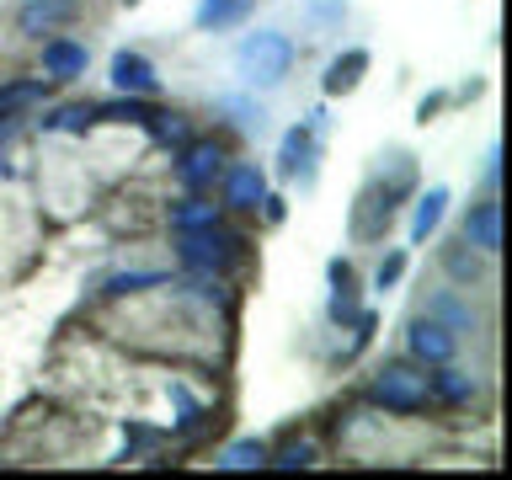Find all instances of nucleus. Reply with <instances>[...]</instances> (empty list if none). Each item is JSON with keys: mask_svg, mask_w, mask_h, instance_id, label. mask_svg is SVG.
Returning a JSON list of instances; mask_svg holds the SVG:
<instances>
[{"mask_svg": "<svg viewBox=\"0 0 512 480\" xmlns=\"http://www.w3.org/2000/svg\"><path fill=\"white\" fill-rule=\"evenodd\" d=\"M38 75H48L54 86H75V80L91 75V43L75 38V32H54V38L38 43Z\"/></svg>", "mask_w": 512, "mask_h": 480, "instance_id": "11", "label": "nucleus"}, {"mask_svg": "<svg viewBox=\"0 0 512 480\" xmlns=\"http://www.w3.org/2000/svg\"><path fill=\"white\" fill-rule=\"evenodd\" d=\"M256 219H262L267 230H278V224L288 219V198H283V192H267V198H262V208H256Z\"/></svg>", "mask_w": 512, "mask_h": 480, "instance_id": "34", "label": "nucleus"}, {"mask_svg": "<svg viewBox=\"0 0 512 480\" xmlns=\"http://www.w3.org/2000/svg\"><path fill=\"white\" fill-rule=\"evenodd\" d=\"M352 342L342 347V352H336V368H347V363H358L363 358V352H368V342H374V331H379V310H368V304H363V310L358 315H352Z\"/></svg>", "mask_w": 512, "mask_h": 480, "instance_id": "30", "label": "nucleus"}, {"mask_svg": "<svg viewBox=\"0 0 512 480\" xmlns=\"http://www.w3.org/2000/svg\"><path fill=\"white\" fill-rule=\"evenodd\" d=\"M171 256L182 272H208V278H235L251 262V235L235 230L230 219L208 224V230H182L171 235Z\"/></svg>", "mask_w": 512, "mask_h": 480, "instance_id": "3", "label": "nucleus"}, {"mask_svg": "<svg viewBox=\"0 0 512 480\" xmlns=\"http://www.w3.org/2000/svg\"><path fill=\"white\" fill-rule=\"evenodd\" d=\"M448 203H454V192H448L443 182H432L427 192H416V198L406 203V208H411V219H406V240H411V246H427V240L443 230Z\"/></svg>", "mask_w": 512, "mask_h": 480, "instance_id": "18", "label": "nucleus"}, {"mask_svg": "<svg viewBox=\"0 0 512 480\" xmlns=\"http://www.w3.org/2000/svg\"><path fill=\"white\" fill-rule=\"evenodd\" d=\"M406 358L422 363V368H438V363H448V358H459V336L448 331V326H438L432 315L416 310V315L406 320Z\"/></svg>", "mask_w": 512, "mask_h": 480, "instance_id": "13", "label": "nucleus"}, {"mask_svg": "<svg viewBox=\"0 0 512 480\" xmlns=\"http://www.w3.org/2000/svg\"><path fill=\"white\" fill-rule=\"evenodd\" d=\"M144 139H150L155 150H166V155H176V150H182V144L192 139V118H187L182 107H160V118L150 123V134H144Z\"/></svg>", "mask_w": 512, "mask_h": 480, "instance_id": "28", "label": "nucleus"}, {"mask_svg": "<svg viewBox=\"0 0 512 480\" xmlns=\"http://www.w3.org/2000/svg\"><path fill=\"white\" fill-rule=\"evenodd\" d=\"M448 107H454V102H448V91H427L422 102H416V123H422V128H427V123H438Z\"/></svg>", "mask_w": 512, "mask_h": 480, "instance_id": "33", "label": "nucleus"}, {"mask_svg": "<svg viewBox=\"0 0 512 480\" xmlns=\"http://www.w3.org/2000/svg\"><path fill=\"white\" fill-rule=\"evenodd\" d=\"M416 310L432 315L438 326H448V331L459 336V342H470V336L486 331V315H480V304L470 299V288H459V283H438V288H427Z\"/></svg>", "mask_w": 512, "mask_h": 480, "instance_id": "9", "label": "nucleus"}, {"mask_svg": "<svg viewBox=\"0 0 512 480\" xmlns=\"http://www.w3.org/2000/svg\"><path fill=\"white\" fill-rule=\"evenodd\" d=\"M363 406H374L379 416H390V422H422V416L432 411L427 368L411 363L406 352H400V358H384L363 384Z\"/></svg>", "mask_w": 512, "mask_h": 480, "instance_id": "1", "label": "nucleus"}, {"mask_svg": "<svg viewBox=\"0 0 512 480\" xmlns=\"http://www.w3.org/2000/svg\"><path fill=\"white\" fill-rule=\"evenodd\" d=\"M219 219H230L219 208L214 192H182L171 208H166V230L171 235H182V230H208V224H219Z\"/></svg>", "mask_w": 512, "mask_h": 480, "instance_id": "25", "label": "nucleus"}, {"mask_svg": "<svg viewBox=\"0 0 512 480\" xmlns=\"http://www.w3.org/2000/svg\"><path fill=\"white\" fill-rule=\"evenodd\" d=\"M80 11H86V0H22L11 16V27H16V38L43 43V38H54V32H70L80 22Z\"/></svg>", "mask_w": 512, "mask_h": 480, "instance_id": "10", "label": "nucleus"}, {"mask_svg": "<svg viewBox=\"0 0 512 480\" xmlns=\"http://www.w3.org/2000/svg\"><path fill=\"white\" fill-rule=\"evenodd\" d=\"M214 470L240 475V470H267V438H235L214 454Z\"/></svg>", "mask_w": 512, "mask_h": 480, "instance_id": "27", "label": "nucleus"}, {"mask_svg": "<svg viewBox=\"0 0 512 480\" xmlns=\"http://www.w3.org/2000/svg\"><path fill=\"white\" fill-rule=\"evenodd\" d=\"M459 240H470L480 256H502V198L496 192H480L459 208Z\"/></svg>", "mask_w": 512, "mask_h": 480, "instance_id": "12", "label": "nucleus"}, {"mask_svg": "<svg viewBox=\"0 0 512 480\" xmlns=\"http://www.w3.org/2000/svg\"><path fill=\"white\" fill-rule=\"evenodd\" d=\"M208 112L224 118L230 128H240V134H251V139H262L272 128V112H267V102L256 91H219L214 102H208Z\"/></svg>", "mask_w": 512, "mask_h": 480, "instance_id": "15", "label": "nucleus"}, {"mask_svg": "<svg viewBox=\"0 0 512 480\" xmlns=\"http://www.w3.org/2000/svg\"><path fill=\"white\" fill-rule=\"evenodd\" d=\"M166 395H171V406H176V416H171V438H176V443H192L198 432H208V422H214V406L192 395L187 379H171Z\"/></svg>", "mask_w": 512, "mask_h": 480, "instance_id": "21", "label": "nucleus"}, {"mask_svg": "<svg viewBox=\"0 0 512 480\" xmlns=\"http://www.w3.org/2000/svg\"><path fill=\"white\" fill-rule=\"evenodd\" d=\"M358 192H368L374 203H384L390 214H400L416 192H422V166H416V155L406 150V144H384V150L374 155V166H368V176H363V187Z\"/></svg>", "mask_w": 512, "mask_h": 480, "instance_id": "4", "label": "nucleus"}, {"mask_svg": "<svg viewBox=\"0 0 512 480\" xmlns=\"http://www.w3.org/2000/svg\"><path fill=\"white\" fill-rule=\"evenodd\" d=\"M251 16H256V0H198L192 6V32L219 38V32H240Z\"/></svg>", "mask_w": 512, "mask_h": 480, "instance_id": "22", "label": "nucleus"}, {"mask_svg": "<svg viewBox=\"0 0 512 480\" xmlns=\"http://www.w3.org/2000/svg\"><path fill=\"white\" fill-rule=\"evenodd\" d=\"M406 272H411V251L406 246H390V251L379 256V267H374V288H379V294H390V288L406 283Z\"/></svg>", "mask_w": 512, "mask_h": 480, "instance_id": "32", "label": "nucleus"}, {"mask_svg": "<svg viewBox=\"0 0 512 480\" xmlns=\"http://www.w3.org/2000/svg\"><path fill=\"white\" fill-rule=\"evenodd\" d=\"M315 464H320V443L310 432L288 427L278 443H267V470H315Z\"/></svg>", "mask_w": 512, "mask_h": 480, "instance_id": "26", "label": "nucleus"}, {"mask_svg": "<svg viewBox=\"0 0 512 480\" xmlns=\"http://www.w3.org/2000/svg\"><path fill=\"white\" fill-rule=\"evenodd\" d=\"M224 166H230V144L214 139V134H192L182 150L171 155V176L182 192H214Z\"/></svg>", "mask_w": 512, "mask_h": 480, "instance_id": "6", "label": "nucleus"}, {"mask_svg": "<svg viewBox=\"0 0 512 480\" xmlns=\"http://www.w3.org/2000/svg\"><path fill=\"white\" fill-rule=\"evenodd\" d=\"M491 262H496V256H480L470 240H459V235L438 246V272H443V283H459V288L491 283Z\"/></svg>", "mask_w": 512, "mask_h": 480, "instance_id": "14", "label": "nucleus"}, {"mask_svg": "<svg viewBox=\"0 0 512 480\" xmlns=\"http://www.w3.org/2000/svg\"><path fill=\"white\" fill-rule=\"evenodd\" d=\"M38 112H43L38 134H48V139H59V134L86 139L96 128V102H91V96H80V102H59V107H38Z\"/></svg>", "mask_w": 512, "mask_h": 480, "instance_id": "24", "label": "nucleus"}, {"mask_svg": "<svg viewBox=\"0 0 512 480\" xmlns=\"http://www.w3.org/2000/svg\"><path fill=\"white\" fill-rule=\"evenodd\" d=\"M176 278L166 267H118L102 278V299L107 304H123V299H144V294H160V288H171Z\"/></svg>", "mask_w": 512, "mask_h": 480, "instance_id": "20", "label": "nucleus"}, {"mask_svg": "<svg viewBox=\"0 0 512 480\" xmlns=\"http://www.w3.org/2000/svg\"><path fill=\"white\" fill-rule=\"evenodd\" d=\"M320 128L304 118L294 128H283V139H278V155H272V176L288 187H299V192H315L320 182Z\"/></svg>", "mask_w": 512, "mask_h": 480, "instance_id": "5", "label": "nucleus"}, {"mask_svg": "<svg viewBox=\"0 0 512 480\" xmlns=\"http://www.w3.org/2000/svg\"><path fill=\"white\" fill-rule=\"evenodd\" d=\"M374 70V54L358 43V48H342V54H331L326 59V70H320V96L326 102H336V96H352L363 86V75Z\"/></svg>", "mask_w": 512, "mask_h": 480, "instance_id": "17", "label": "nucleus"}, {"mask_svg": "<svg viewBox=\"0 0 512 480\" xmlns=\"http://www.w3.org/2000/svg\"><path fill=\"white\" fill-rule=\"evenodd\" d=\"M54 80L48 75H11L0 80V118H27V112H38L54 102Z\"/></svg>", "mask_w": 512, "mask_h": 480, "instance_id": "19", "label": "nucleus"}, {"mask_svg": "<svg viewBox=\"0 0 512 480\" xmlns=\"http://www.w3.org/2000/svg\"><path fill=\"white\" fill-rule=\"evenodd\" d=\"M358 310H363V283H342V288L326 294V326L331 331H347Z\"/></svg>", "mask_w": 512, "mask_h": 480, "instance_id": "29", "label": "nucleus"}, {"mask_svg": "<svg viewBox=\"0 0 512 480\" xmlns=\"http://www.w3.org/2000/svg\"><path fill=\"white\" fill-rule=\"evenodd\" d=\"M299 64V43L288 38L283 27H256L235 43V75H240V91H256V96H272L288 86Z\"/></svg>", "mask_w": 512, "mask_h": 480, "instance_id": "2", "label": "nucleus"}, {"mask_svg": "<svg viewBox=\"0 0 512 480\" xmlns=\"http://www.w3.org/2000/svg\"><path fill=\"white\" fill-rule=\"evenodd\" d=\"M427 395H432V406L459 411V416L491 406V384H486V374H475V368H459L454 358L438 363V368H427Z\"/></svg>", "mask_w": 512, "mask_h": 480, "instance_id": "7", "label": "nucleus"}, {"mask_svg": "<svg viewBox=\"0 0 512 480\" xmlns=\"http://www.w3.org/2000/svg\"><path fill=\"white\" fill-rule=\"evenodd\" d=\"M480 176H486V192L502 187V144L491 139V150H486V166H480Z\"/></svg>", "mask_w": 512, "mask_h": 480, "instance_id": "35", "label": "nucleus"}, {"mask_svg": "<svg viewBox=\"0 0 512 480\" xmlns=\"http://www.w3.org/2000/svg\"><path fill=\"white\" fill-rule=\"evenodd\" d=\"M118 6H123V11H134V6H139V0H118Z\"/></svg>", "mask_w": 512, "mask_h": 480, "instance_id": "36", "label": "nucleus"}, {"mask_svg": "<svg viewBox=\"0 0 512 480\" xmlns=\"http://www.w3.org/2000/svg\"><path fill=\"white\" fill-rule=\"evenodd\" d=\"M347 16H352L347 0H304V22H310L315 32H342Z\"/></svg>", "mask_w": 512, "mask_h": 480, "instance_id": "31", "label": "nucleus"}, {"mask_svg": "<svg viewBox=\"0 0 512 480\" xmlns=\"http://www.w3.org/2000/svg\"><path fill=\"white\" fill-rule=\"evenodd\" d=\"M395 219L400 214H390L384 203H374L368 192H358V198H352V214H347V235L358 240V246H384L390 230H395Z\"/></svg>", "mask_w": 512, "mask_h": 480, "instance_id": "23", "label": "nucleus"}, {"mask_svg": "<svg viewBox=\"0 0 512 480\" xmlns=\"http://www.w3.org/2000/svg\"><path fill=\"white\" fill-rule=\"evenodd\" d=\"M214 192H219V208L230 219H256V208H262V198L272 192V176H267L262 160H230L224 176L214 182Z\"/></svg>", "mask_w": 512, "mask_h": 480, "instance_id": "8", "label": "nucleus"}, {"mask_svg": "<svg viewBox=\"0 0 512 480\" xmlns=\"http://www.w3.org/2000/svg\"><path fill=\"white\" fill-rule=\"evenodd\" d=\"M107 80H112V91H128V96H160V70L139 48H118L107 59Z\"/></svg>", "mask_w": 512, "mask_h": 480, "instance_id": "16", "label": "nucleus"}]
</instances>
